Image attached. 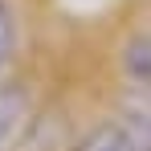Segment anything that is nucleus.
I'll return each instance as SVG.
<instances>
[{
	"instance_id": "7ed1b4c3",
	"label": "nucleus",
	"mask_w": 151,
	"mask_h": 151,
	"mask_svg": "<svg viewBox=\"0 0 151 151\" xmlns=\"http://www.w3.org/2000/svg\"><path fill=\"white\" fill-rule=\"evenodd\" d=\"M29 114V98L21 86H4L0 82V147L17 135V127H21V119Z\"/></svg>"
},
{
	"instance_id": "20e7f679",
	"label": "nucleus",
	"mask_w": 151,
	"mask_h": 151,
	"mask_svg": "<svg viewBox=\"0 0 151 151\" xmlns=\"http://www.w3.org/2000/svg\"><path fill=\"white\" fill-rule=\"evenodd\" d=\"M17 41H21V21H17V8L8 0H0V74L8 70L12 53H17Z\"/></svg>"
},
{
	"instance_id": "39448f33",
	"label": "nucleus",
	"mask_w": 151,
	"mask_h": 151,
	"mask_svg": "<svg viewBox=\"0 0 151 151\" xmlns=\"http://www.w3.org/2000/svg\"><path fill=\"white\" fill-rule=\"evenodd\" d=\"M135 135H139V147L143 151H151V119H143V114H135Z\"/></svg>"
},
{
	"instance_id": "f257e3e1",
	"label": "nucleus",
	"mask_w": 151,
	"mask_h": 151,
	"mask_svg": "<svg viewBox=\"0 0 151 151\" xmlns=\"http://www.w3.org/2000/svg\"><path fill=\"white\" fill-rule=\"evenodd\" d=\"M123 78L143 102V119H151V29H139L123 45Z\"/></svg>"
},
{
	"instance_id": "f03ea898",
	"label": "nucleus",
	"mask_w": 151,
	"mask_h": 151,
	"mask_svg": "<svg viewBox=\"0 0 151 151\" xmlns=\"http://www.w3.org/2000/svg\"><path fill=\"white\" fill-rule=\"evenodd\" d=\"M74 151H143L139 147V135L135 127H123V123H98L94 131L82 135V143Z\"/></svg>"
}]
</instances>
